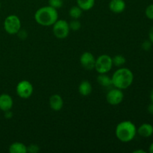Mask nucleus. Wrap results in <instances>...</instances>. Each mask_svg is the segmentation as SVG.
Instances as JSON below:
<instances>
[{"label":"nucleus","instance_id":"nucleus-11","mask_svg":"<svg viewBox=\"0 0 153 153\" xmlns=\"http://www.w3.org/2000/svg\"><path fill=\"white\" fill-rule=\"evenodd\" d=\"M49 106L55 111H59L64 107V100L58 94H53L49 98Z\"/></svg>","mask_w":153,"mask_h":153},{"label":"nucleus","instance_id":"nucleus-5","mask_svg":"<svg viewBox=\"0 0 153 153\" xmlns=\"http://www.w3.org/2000/svg\"><path fill=\"white\" fill-rule=\"evenodd\" d=\"M4 29L10 35H14L21 29V21L16 15L7 16L4 21Z\"/></svg>","mask_w":153,"mask_h":153},{"label":"nucleus","instance_id":"nucleus-6","mask_svg":"<svg viewBox=\"0 0 153 153\" xmlns=\"http://www.w3.org/2000/svg\"><path fill=\"white\" fill-rule=\"evenodd\" d=\"M70 26L69 22L64 19H58L55 23L52 25V31L54 35L58 39H65L68 37L70 34Z\"/></svg>","mask_w":153,"mask_h":153},{"label":"nucleus","instance_id":"nucleus-15","mask_svg":"<svg viewBox=\"0 0 153 153\" xmlns=\"http://www.w3.org/2000/svg\"><path fill=\"white\" fill-rule=\"evenodd\" d=\"M93 88L91 82L88 80L82 81L79 86V92L83 97H88L92 93Z\"/></svg>","mask_w":153,"mask_h":153},{"label":"nucleus","instance_id":"nucleus-25","mask_svg":"<svg viewBox=\"0 0 153 153\" xmlns=\"http://www.w3.org/2000/svg\"><path fill=\"white\" fill-rule=\"evenodd\" d=\"M16 34H18V36H19V37L20 39H22V40H24V39H25L27 37V36H28V34H27V32L25 31V30H19V31H18V33Z\"/></svg>","mask_w":153,"mask_h":153},{"label":"nucleus","instance_id":"nucleus-13","mask_svg":"<svg viewBox=\"0 0 153 153\" xmlns=\"http://www.w3.org/2000/svg\"><path fill=\"white\" fill-rule=\"evenodd\" d=\"M137 134L145 138L151 137L153 134V126L147 123H143L139 126L138 128H137Z\"/></svg>","mask_w":153,"mask_h":153},{"label":"nucleus","instance_id":"nucleus-24","mask_svg":"<svg viewBox=\"0 0 153 153\" xmlns=\"http://www.w3.org/2000/svg\"><path fill=\"white\" fill-rule=\"evenodd\" d=\"M152 43L150 40H145L144 42H143V43L141 44V48L144 51H149L152 49Z\"/></svg>","mask_w":153,"mask_h":153},{"label":"nucleus","instance_id":"nucleus-17","mask_svg":"<svg viewBox=\"0 0 153 153\" xmlns=\"http://www.w3.org/2000/svg\"><path fill=\"white\" fill-rule=\"evenodd\" d=\"M77 5L82 8L83 11L90 10L94 7L95 0H76Z\"/></svg>","mask_w":153,"mask_h":153},{"label":"nucleus","instance_id":"nucleus-9","mask_svg":"<svg viewBox=\"0 0 153 153\" xmlns=\"http://www.w3.org/2000/svg\"><path fill=\"white\" fill-rule=\"evenodd\" d=\"M80 64L84 69L92 70L95 68L96 58L91 52H85L80 57Z\"/></svg>","mask_w":153,"mask_h":153},{"label":"nucleus","instance_id":"nucleus-1","mask_svg":"<svg viewBox=\"0 0 153 153\" xmlns=\"http://www.w3.org/2000/svg\"><path fill=\"white\" fill-rule=\"evenodd\" d=\"M111 79L114 88L126 90L132 85L134 74L130 69L127 67H121L114 73Z\"/></svg>","mask_w":153,"mask_h":153},{"label":"nucleus","instance_id":"nucleus-30","mask_svg":"<svg viewBox=\"0 0 153 153\" xmlns=\"http://www.w3.org/2000/svg\"><path fill=\"white\" fill-rule=\"evenodd\" d=\"M149 152L153 153V143H151L150 146H149Z\"/></svg>","mask_w":153,"mask_h":153},{"label":"nucleus","instance_id":"nucleus-28","mask_svg":"<svg viewBox=\"0 0 153 153\" xmlns=\"http://www.w3.org/2000/svg\"><path fill=\"white\" fill-rule=\"evenodd\" d=\"M147 111H148V112H149V114H153V102H151L150 104L148 105Z\"/></svg>","mask_w":153,"mask_h":153},{"label":"nucleus","instance_id":"nucleus-20","mask_svg":"<svg viewBox=\"0 0 153 153\" xmlns=\"http://www.w3.org/2000/svg\"><path fill=\"white\" fill-rule=\"evenodd\" d=\"M69 26H70V30L79 31L82 28V23L79 20V19H73V20L70 21V22H69Z\"/></svg>","mask_w":153,"mask_h":153},{"label":"nucleus","instance_id":"nucleus-4","mask_svg":"<svg viewBox=\"0 0 153 153\" xmlns=\"http://www.w3.org/2000/svg\"><path fill=\"white\" fill-rule=\"evenodd\" d=\"M112 58L108 55H101L96 58L95 70L99 74L108 73L113 67Z\"/></svg>","mask_w":153,"mask_h":153},{"label":"nucleus","instance_id":"nucleus-10","mask_svg":"<svg viewBox=\"0 0 153 153\" xmlns=\"http://www.w3.org/2000/svg\"><path fill=\"white\" fill-rule=\"evenodd\" d=\"M13 105L12 97L7 94H1L0 95V110L1 111H7L11 110Z\"/></svg>","mask_w":153,"mask_h":153},{"label":"nucleus","instance_id":"nucleus-29","mask_svg":"<svg viewBox=\"0 0 153 153\" xmlns=\"http://www.w3.org/2000/svg\"><path fill=\"white\" fill-rule=\"evenodd\" d=\"M133 153H146V151L143 150V149H136V150L133 151Z\"/></svg>","mask_w":153,"mask_h":153},{"label":"nucleus","instance_id":"nucleus-7","mask_svg":"<svg viewBox=\"0 0 153 153\" xmlns=\"http://www.w3.org/2000/svg\"><path fill=\"white\" fill-rule=\"evenodd\" d=\"M34 88L29 81L22 80L16 85V92L21 99H28L32 95Z\"/></svg>","mask_w":153,"mask_h":153},{"label":"nucleus","instance_id":"nucleus-22","mask_svg":"<svg viewBox=\"0 0 153 153\" xmlns=\"http://www.w3.org/2000/svg\"><path fill=\"white\" fill-rule=\"evenodd\" d=\"M145 15L149 19L153 20V4H149L145 10Z\"/></svg>","mask_w":153,"mask_h":153},{"label":"nucleus","instance_id":"nucleus-26","mask_svg":"<svg viewBox=\"0 0 153 153\" xmlns=\"http://www.w3.org/2000/svg\"><path fill=\"white\" fill-rule=\"evenodd\" d=\"M13 113H12L11 110H9V111H4V117L6 118V119H11L12 117H13Z\"/></svg>","mask_w":153,"mask_h":153},{"label":"nucleus","instance_id":"nucleus-27","mask_svg":"<svg viewBox=\"0 0 153 153\" xmlns=\"http://www.w3.org/2000/svg\"><path fill=\"white\" fill-rule=\"evenodd\" d=\"M149 40L153 43V26L149 29Z\"/></svg>","mask_w":153,"mask_h":153},{"label":"nucleus","instance_id":"nucleus-23","mask_svg":"<svg viewBox=\"0 0 153 153\" xmlns=\"http://www.w3.org/2000/svg\"><path fill=\"white\" fill-rule=\"evenodd\" d=\"M40 150V146L37 144H35V143H32V144H30L29 146H27V151H28V152L37 153Z\"/></svg>","mask_w":153,"mask_h":153},{"label":"nucleus","instance_id":"nucleus-31","mask_svg":"<svg viewBox=\"0 0 153 153\" xmlns=\"http://www.w3.org/2000/svg\"><path fill=\"white\" fill-rule=\"evenodd\" d=\"M150 100H151V102H153V89L151 91V93H150Z\"/></svg>","mask_w":153,"mask_h":153},{"label":"nucleus","instance_id":"nucleus-8","mask_svg":"<svg viewBox=\"0 0 153 153\" xmlns=\"http://www.w3.org/2000/svg\"><path fill=\"white\" fill-rule=\"evenodd\" d=\"M124 99V94L123 90L119 88H111L106 94V101L111 105H118L123 102Z\"/></svg>","mask_w":153,"mask_h":153},{"label":"nucleus","instance_id":"nucleus-2","mask_svg":"<svg viewBox=\"0 0 153 153\" xmlns=\"http://www.w3.org/2000/svg\"><path fill=\"white\" fill-rule=\"evenodd\" d=\"M34 19L42 26H51L58 19V10L49 5L40 7L34 13Z\"/></svg>","mask_w":153,"mask_h":153},{"label":"nucleus","instance_id":"nucleus-19","mask_svg":"<svg viewBox=\"0 0 153 153\" xmlns=\"http://www.w3.org/2000/svg\"><path fill=\"white\" fill-rule=\"evenodd\" d=\"M112 61H113V65L116 67H122L126 64V59L123 55H116L112 58Z\"/></svg>","mask_w":153,"mask_h":153},{"label":"nucleus","instance_id":"nucleus-32","mask_svg":"<svg viewBox=\"0 0 153 153\" xmlns=\"http://www.w3.org/2000/svg\"><path fill=\"white\" fill-rule=\"evenodd\" d=\"M0 9H1V3H0Z\"/></svg>","mask_w":153,"mask_h":153},{"label":"nucleus","instance_id":"nucleus-12","mask_svg":"<svg viewBox=\"0 0 153 153\" xmlns=\"http://www.w3.org/2000/svg\"><path fill=\"white\" fill-rule=\"evenodd\" d=\"M109 9L115 13H120L125 10L126 4L124 0H111L108 4Z\"/></svg>","mask_w":153,"mask_h":153},{"label":"nucleus","instance_id":"nucleus-21","mask_svg":"<svg viewBox=\"0 0 153 153\" xmlns=\"http://www.w3.org/2000/svg\"><path fill=\"white\" fill-rule=\"evenodd\" d=\"M63 4H64L63 0H49V5L57 10L61 8L63 6Z\"/></svg>","mask_w":153,"mask_h":153},{"label":"nucleus","instance_id":"nucleus-3","mask_svg":"<svg viewBox=\"0 0 153 153\" xmlns=\"http://www.w3.org/2000/svg\"><path fill=\"white\" fill-rule=\"evenodd\" d=\"M137 134L136 126L130 120H124L119 123L115 128V135L120 141L129 143Z\"/></svg>","mask_w":153,"mask_h":153},{"label":"nucleus","instance_id":"nucleus-16","mask_svg":"<svg viewBox=\"0 0 153 153\" xmlns=\"http://www.w3.org/2000/svg\"><path fill=\"white\" fill-rule=\"evenodd\" d=\"M10 153H27V146L21 142H14L9 146Z\"/></svg>","mask_w":153,"mask_h":153},{"label":"nucleus","instance_id":"nucleus-18","mask_svg":"<svg viewBox=\"0 0 153 153\" xmlns=\"http://www.w3.org/2000/svg\"><path fill=\"white\" fill-rule=\"evenodd\" d=\"M82 12L83 10H82L81 7H79L78 5L73 6L69 10V14L73 19H79L82 16Z\"/></svg>","mask_w":153,"mask_h":153},{"label":"nucleus","instance_id":"nucleus-33","mask_svg":"<svg viewBox=\"0 0 153 153\" xmlns=\"http://www.w3.org/2000/svg\"><path fill=\"white\" fill-rule=\"evenodd\" d=\"M0 118H1V116H0Z\"/></svg>","mask_w":153,"mask_h":153},{"label":"nucleus","instance_id":"nucleus-14","mask_svg":"<svg viewBox=\"0 0 153 153\" xmlns=\"http://www.w3.org/2000/svg\"><path fill=\"white\" fill-rule=\"evenodd\" d=\"M97 80L99 85H100L103 88H110L111 87H113L111 77L108 76L107 73L99 74V76L97 78Z\"/></svg>","mask_w":153,"mask_h":153}]
</instances>
